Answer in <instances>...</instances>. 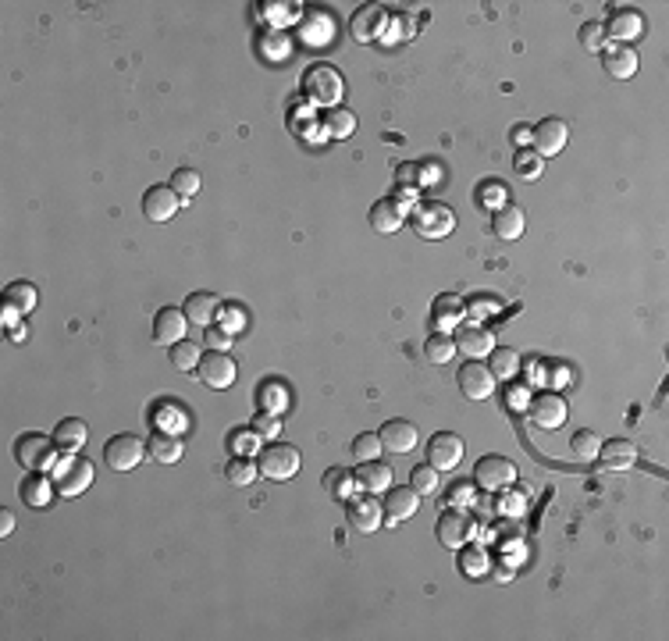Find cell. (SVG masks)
Wrapping results in <instances>:
<instances>
[{
    "instance_id": "55",
    "label": "cell",
    "mask_w": 669,
    "mask_h": 641,
    "mask_svg": "<svg viewBox=\"0 0 669 641\" xmlns=\"http://www.w3.org/2000/svg\"><path fill=\"white\" fill-rule=\"evenodd\" d=\"M14 524H18L14 513H11V509H0V538H7V534L14 531Z\"/></svg>"
},
{
    "instance_id": "33",
    "label": "cell",
    "mask_w": 669,
    "mask_h": 641,
    "mask_svg": "<svg viewBox=\"0 0 669 641\" xmlns=\"http://www.w3.org/2000/svg\"><path fill=\"white\" fill-rule=\"evenodd\" d=\"M321 484H324V491H328L331 499H339V502H349V499H353V495L360 491V484H356V474H353V471H342V467H331V471H324Z\"/></svg>"
},
{
    "instance_id": "45",
    "label": "cell",
    "mask_w": 669,
    "mask_h": 641,
    "mask_svg": "<svg viewBox=\"0 0 669 641\" xmlns=\"http://www.w3.org/2000/svg\"><path fill=\"white\" fill-rule=\"evenodd\" d=\"M409 488H413L416 495H434V491L442 488V471H434L431 464L413 467V474H409Z\"/></svg>"
},
{
    "instance_id": "41",
    "label": "cell",
    "mask_w": 669,
    "mask_h": 641,
    "mask_svg": "<svg viewBox=\"0 0 669 641\" xmlns=\"http://www.w3.org/2000/svg\"><path fill=\"white\" fill-rule=\"evenodd\" d=\"M385 446H382V435L378 432H364L353 439V460L356 464H371V460H382Z\"/></svg>"
},
{
    "instance_id": "32",
    "label": "cell",
    "mask_w": 669,
    "mask_h": 641,
    "mask_svg": "<svg viewBox=\"0 0 669 641\" xmlns=\"http://www.w3.org/2000/svg\"><path fill=\"white\" fill-rule=\"evenodd\" d=\"M356 484H360L364 491H371V495H385V491L392 488V467H389V464H378V460L360 464Z\"/></svg>"
},
{
    "instance_id": "52",
    "label": "cell",
    "mask_w": 669,
    "mask_h": 641,
    "mask_svg": "<svg viewBox=\"0 0 669 641\" xmlns=\"http://www.w3.org/2000/svg\"><path fill=\"white\" fill-rule=\"evenodd\" d=\"M203 346H207V349H214V353H225V349L232 346V335H228L225 328H214V324H210V328H207V335H203Z\"/></svg>"
},
{
    "instance_id": "7",
    "label": "cell",
    "mask_w": 669,
    "mask_h": 641,
    "mask_svg": "<svg viewBox=\"0 0 669 641\" xmlns=\"http://www.w3.org/2000/svg\"><path fill=\"white\" fill-rule=\"evenodd\" d=\"M456 381H459V392H463L470 403L492 399V396H495V385H499L495 374L488 371V363H481V360H467V363L459 367Z\"/></svg>"
},
{
    "instance_id": "9",
    "label": "cell",
    "mask_w": 669,
    "mask_h": 641,
    "mask_svg": "<svg viewBox=\"0 0 669 641\" xmlns=\"http://www.w3.org/2000/svg\"><path fill=\"white\" fill-rule=\"evenodd\" d=\"M196 374H200V381H203L207 389L221 392V389H232V385H236L239 367H236V360H232L228 353H214V349H210V353H203Z\"/></svg>"
},
{
    "instance_id": "51",
    "label": "cell",
    "mask_w": 669,
    "mask_h": 641,
    "mask_svg": "<svg viewBox=\"0 0 669 641\" xmlns=\"http://www.w3.org/2000/svg\"><path fill=\"white\" fill-rule=\"evenodd\" d=\"M488 567H492V560H488L481 549H477V552H467V556L459 560V570H463V574H470L474 581H477L481 574H488Z\"/></svg>"
},
{
    "instance_id": "30",
    "label": "cell",
    "mask_w": 669,
    "mask_h": 641,
    "mask_svg": "<svg viewBox=\"0 0 669 641\" xmlns=\"http://www.w3.org/2000/svg\"><path fill=\"white\" fill-rule=\"evenodd\" d=\"M602 64H605V72L613 75V79H634L638 75V54L630 50V47H609L605 54H602Z\"/></svg>"
},
{
    "instance_id": "2",
    "label": "cell",
    "mask_w": 669,
    "mask_h": 641,
    "mask_svg": "<svg viewBox=\"0 0 669 641\" xmlns=\"http://www.w3.org/2000/svg\"><path fill=\"white\" fill-rule=\"evenodd\" d=\"M303 97L310 100V104H317V107H324V111H331V107H342V97H346V82H342V75H339V68H331V64H313V68H306L303 72Z\"/></svg>"
},
{
    "instance_id": "37",
    "label": "cell",
    "mask_w": 669,
    "mask_h": 641,
    "mask_svg": "<svg viewBox=\"0 0 669 641\" xmlns=\"http://www.w3.org/2000/svg\"><path fill=\"white\" fill-rule=\"evenodd\" d=\"M4 303L14 307V311L25 318V314L36 307V286H32V282H11V286L4 289Z\"/></svg>"
},
{
    "instance_id": "15",
    "label": "cell",
    "mask_w": 669,
    "mask_h": 641,
    "mask_svg": "<svg viewBox=\"0 0 669 641\" xmlns=\"http://www.w3.org/2000/svg\"><path fill=\"white\" fill-rule=\"evenodd\" d=\"M178 207H182V200L175 196L171 185H150L146 196H142V214H146L153 225L171 221V218L178 214Z\"/></svg>"
},
{
    "instance_id": "21",
    "label": "cell",
    "mask_w": 669,
    "mask_h": 641,
    "mask_svg": "<svg viewBox=\"0 0 669 641\" xmlns=\"http://www.w3.org/2000/svg\"><path fill=\"white\" fill-rule=\"evenodd\" d=\"M641 32H645V18L638 11H616L605 25V39H613L616 47H630Z\"/></svg>"
},
{
    "instance_id": "20",
    "label": "cell",
    "mask_w": 669,
    "mask_h": 641,
    "mask_svg": "<svg viewBox=\"0 0 669 641\" xmlns=\"http://www.w3.org/2000/svg\"><path fill=\"white\" fill-rule=\"evenodd\" d=\"M18 495H21V502L32 506V509H47L50 499L57 495V484H54V478H47V471H29V474L21 478V484H18Z\"/></svg>"
},
{
    "instance_id": "42",
    "label": "cell",
    "mask_w": 669,
    "mask_h": 641,
    "mask_svg": "<svg viewBox=\"0 0 669 641\" xmlns=\"http://www.w3.org/2000/svg\"><path fill=\"white\" fill-rule=\"evenodd\" d=\"M167 356H171V367L175 371H196L200 367V360H203V349L200 346H193V342H178V346H171L167 349Z\"/></svg>"
},
{
    "instance_id": "13",
    "label": "cell",
    "mask_w": 669,
    "mask_h": 641,
    "mask_svg": "<svg viewBox=\"0 0 669 641\" xmlns=\"http://www.w3.org/2000/svg\"><path fill=\"white\" fill-rule=\"evenodd\" d=\"M459 460H463V439L459 435H452V432L431 435V442H427V464L434 471H456Z\"/></svg>"
},
{
    "instance_id": "11",
    "label": "cell",
    "mask_w": 669,
    "mask_h": 641,
    "mask_svg": "<svg viewBox=\"0 0 669 641\" xmlns=\"http://www.w3.org/2000/svg\"><path fill=\"white\" fill-rule=\"evenodd\" d=\"M566 140H570V129L562 118H545L537 122L535 132H531V150L537 158H555L566 150Z\"/></svg>"
},
{
    "instance_id": "46",
    "label": "cell",
    "mask_w": 669,
    "mask_h": 641,
    "mask_svg": "<svg viewBox=\"0 0 669 641\" xmlns=\"http://www.w3.org/2000/svg\"><path fill=\"white\" fill-rule=\"evenodd\" d=\"M477 203H481V207H488V210L495 214L499 207H506V203H510V192H506V185H502V182L488 178L485 185H477Z\"/></svg>"
},
{
    "instance_id": "43",
    "label": "cell",
    "mask_w": 669,
    "mask_h": 641,
    "mask_svg": "<svg viewBox=\"0 0 669 641\" xmlns=\"http://www.w3.org/2000/svg\"><path fill=\"white\" fill-rule=\"evenodd\" d=\"M513 171H517V178H524V182H537L541 171H545V158H537L531 147H520L517 158H513Z\"/></svg>"
},
{
    "instance_id": "12",
    "label": "cell",
    "mask_w": 669,
    "mask_h": 641,
    "mask_svg": "<svg viewBox=\"0 0 669 641\" xmlns=\"http://www.w3.org/2000/svg\"><path fill=\"white\" fill-rule=\"evenodd\" d=\"M389 25V7L385 4H367L353 14V39L356 43H382Z\"/></svg>"
},
{
    "instance_id": "49",
    "label": "cell",
    "mask_w": 669,
    "mask_h": 641,
    "mask_svg": "<svg viewBox=\"0 0 669 641\" xmlns=\"http://www.w3.org/2000/svg\"><path fill=\"white\" fill-rule=\"evenodd\" d=\"M253 435L264 439V442H274V439L281 435V417H274V414H257V417H253Z\"/></svg>"
},
{
    "instance_id": "34",
    "label": "cell",
    "mask_w": 669,
    "mask_h": 641,
    "mask_svg": "<svg viewBox=\"0 0 669 641\" xmlns=\"http://www.w3.org/2000/svg\"><path fill=\"white\" fill-rule=\"evenodd\" d=\"M321 129H324L328 140H349L356 132V115L346 111V107H331V111H324Z\"/></svg>"
},
{
    "instance_id": "54",
    "label": "cell",
    "mask_w": 669,
    "mask_h": 641,
    "mask_svg": "<svg viewBox=\"0 0 669 641\" xmlns=\"http://www.w3.org/2000/svg\"><path fill=\"white\" fill-rule=\"evenodd\" d=\"M470 499H474V488H470V484H456V488H452V506H467Z\"/></svg>"
},
{
    "instance_id": "31",
    "label": "cell",
    "mask_w": 669,
    "mask_h": 641,
    "mask_svg": "<svg viewBox=\"0 0 669 641\" xmlns=\"http://www.w3.org/2000/svg\"><path fill=\"white\" fill-rule=\"evenodd\" d=\"M146 453H150V460H153V464H178V460H182V453H185V446H182V439H178V435L157 432V435H150Z\"/></svg>"
},
{
    "instance_id": "6",
    "label": "cell",
    "mask_w": 669,
    "mask_h": 641,
    "mask_svg": "<svg viewBox=\"0 0 669 641\" xmlns=\"http://www.w3.org/2000/svg\"><path fill=\"white\" fill-rule=\"evenodd\" d=\"M299 36L306 47L321 50V47H331L335 36H339V18L328 11V7H310L303 18H299Z\"/></svg>"
},
{
    "instance_id": "24",
    "label": "cell",
    "mask_w": 669,
    "mask_h": 641,
    "mask_svg": "<svg viewBox=\"0 0 669 641\" xmlns=\"http://www.w3.org/2000/svg\"><path fill=\"white\" fill-rule=\"evenodd\" d=\"M492 349H495V338H492L488 328H477V324L459 328V335H456V353H467L470 360H485Z\"/></svg>"
},
{
    "instance_id": "3",
    "label": "cell",
    "mask_w": 669,
    "mask_h": 641,
    "mask_svg": "<svg viewBox=\"0 0 669 641\" xmlns=\"http://www.w3.org/2000/svg\"><path fill=\"white\" fill-rule=\"evenodd\" d=\"M50 474H54V484H57V495H64V499L82 495L93 484V478H97L93 464L86 457H79V453H68L64 460H57Z\"/></svg>"
},
{
    "instance_id": "25",
    "label": "cell",
    "mask_w": 669,
    "mask_h": 641,
    "mask_svg": "<svg viewBox=\"0 0 669 641\" xmlns=\"http://www.w3.org/2000/svg\"><path fill=\"white\" fill-rule=\"evenodd\" d=\"M598 460L605 471H630L638 464V446L630 439H613V442H602L598 449Z\"/></svg>"
},
{
    "instance_id": "40",
    "label": "cell",
    "mask_w": 669,
    "mask_h": 641,
    "mask_svg": "<svg viewBox=\"0 0 669 641\" xmlns=\"http://www.w3.org/2000/svg\"><path fill=\"white\" fill-rule=\"evenodd\" d=\"M257 474H261V467H257L250 457H232V460L225 464V478L232 481L236 488H250V484L257 481Z\"/></svg>"
},
{
    "instance_id": "19",
    "label": "cell",
    "mask_w": 669,
    "mask_h": 641,
    "mask_svg": "<svg viewBox=\"0 0 669 641\" xmlns=\"http://www.w3.org/2000/svg\"><path fill=\"white\" fill-rule=\"evenodd\" d=\"M385 524L389 527H396V524H402V520H409L416 509H420V495L406 484V488H399V484H392L389 491H385Z\"/></svg>"
},
{
    "instance_id": "26",
    "label": "cell",
    "mask_w": 669,
    "mask_h": 641,
    "mask_svg": "<svg viewBox=\"0 0 669 641\" xmlns=\"http://www.w3.org/2000/svg\"><path fill=\"white\" fill-rule=\"evenodd\" d=\"M463 314H467V303L459 296H438L434 307H431V324H434V331L449 335L463 324Z\"/></svg>"
},
{
    "instance_id": "10",
    "label": "cell",
    "mask_w": 669,
    "mask_h": 641,
    "mask_svg": "<svg viewBox=\"0 0 669 641\" xmlns=\"http://www.w3.org/2000/svg\"><path fill=\"white\" fill-rule=\"evenodd\" d=\"M146 457V442H139L135 435H115L107 446H104V460L111 471L125 474V471H135Z\"/></svg>"
},
{
    "instance_id": "16",
    "label": "cell",
    "mask_w": 669,
    "mask_h": 641,
    "mask_svg": "<svg viewBox=\"0 0 669 641\" xmlns=\"http://www.w3.org/2000/svg\"><path fill=\"white\" fill-rule=\"evenodd\" d=\"M349 524L364 534L378 531L385 524V506L378 502V495H353L349 499Z\"/></svg>"
},
{
    "instance_id": "17",
    "label": "cell",
    "mask_w": 669,
    "mask_h": 641,
    "mask_svg": "<svg viewBox=\"0 0 669 641\" xmlns=\"http://www.w3.org/2000/svg\"><path fill=\"white\" fill-rule=\"evenodd\" d=\"M434 534H438L442 549H463V545L470 542V534H474V524H470L459 509H449V506H445V513H442Z\"/></svg>"
},
{
    "instance_id": "39",
    "label": "cell",
    "mask_w": 669,
    "mask_h": 641,
    "mask_svg": "<svg viewBox=\"0 0 669 641\" xmlns=\"http://www.w3.org/2000/svg\"><path fill=\"white\" fill-rule=\"evenodd\" d=\"M598 449H602V439L591 432V428H580L573 439H570V453L580 460V464H591L598 460Z\"/></svg>"
},
{
    "instance_id": "5",
    "label": "cell",
    "mask_w": 669,
    "mask_h": 641,
    "mask_svg": "<svg viewBox=\"0 0 669 641\" xmlns=\"http://www.w3.org/2000/svg\"><path fill=\"white\" fill-rule=\"evenodd\" d=\"M299 464H303V457H299V449L288 446V442H270L268 449L261 453V460H257L261 474L270 481L296 478V474H299Z\"/></svg>"
},
{
    "instance_id": "48",
    "label": "cell",
    "mask_w": 669,
    "mask_h": 641,
    "mask_svg": "<svg viewBox=\"0 0 669 641\" xmlns=\"http://www.w3.org/2000/svg\"><path fill=\"white\" fill-rule=\"evenodd\" d=\"M409 32H413V21H409L406 14H396V18H389L382 43H385V47H392V43H406V39H409Z\"/></svg>"
},
{
    "instance_id": "22",
    "label": "cell",
    "mask_w": 669,
    "mask_h": 641,
    "mask_svg": "<svg viewBox=\"0 0 669 641\" xmlns=\"http://www.w3.org/2000/svg\"><path fill=\"white\" fill-rule=\"evenodd\" d=\"M382 446L389 449V453H396V457H402V453H413L416 449V442H420V432L409 424V421H389L382 432Z\"/></svg>"
},
{
    "instance_id": "38",
    "label": "cell",
    "mask_w": 669,
    "mask_h": 641,
    "mask_svg": "<svg viewBox=\"0 0 669 641\" xmlns=\"http://www.w3.org/2000/svg\"><path fill=\"white\" fill-rule=\"evenodd\" d=\"M424 356H427V363H449L452 356H456V338L452 335H442V331H434L427 342H424Z\"/></svg>"
},
{
    "instance_id": "8",
    "label": "cell",
    "mask_w": 669,
    "mask_h": 641,
    "mask_svg": "<svg viewBox=\"0 0 669 641\" xmlns=\"http://www.w3.org/2000/svg\"><path fill=\"white\" fill-rule=\"evenodd\" d=\"M474 481H477V488H485V491H506L513 481H517V464L510 460V457H481L477 460V467H474Z\"/></svg>"
},
{
    "instance_id": "18",
    "label": "cell",
    "mask_w": 669,
    "mask_h": 641,
    "mask_svg": "<svg viewBox=\"0 0 669 641\" xmlns=\"http://www.w3.org/2000/svg\"><path fill=\"white\" fill-rule=\"evenodd\" d=\"M185 328H189L185 311H178V307H164V311L153 318V342L171 349V346L185 342Z\"/></svg>"
},
{
    "instance_id": "44",
    "label": "cell",
    "mask_w": 669,
    "mask_h": 641,
    "mask_svg": "<svg viewBox=\"0 0 669 641\" xmlns=\"http://www.w3.org/2000/svg\"><path fill=\"white\" fill-rule=\"evenodd\" d=\"M167 185L175 189V196H178L182 203H189V200L200 192V171H193V167H178V171L171 175Z\"/></svg>"
},
{
    "instance_id": "23",
    "label": "cell",
    "mask_w": 669,
    "mask_h": 641,
    "mask_svg": "<svg viewBox=\"0 0 669 641\" xmlns=\"http://www.w3.org/2000/svg\"><path fill=\"white\" fill-rule=\"evenodd\" d=\"M524 228H527V218H524V210H520L513 200L492 214V235H499V239H506V243L520 239Z\"/></svg>"
},
{
    "instance_id": "4",
    "label": "cell",
    "mask_w": 669,
    "mask_h": 641,
    "mask_svg": "<svg viewBox=\"0 0 669 641\" xmlns=\"http://www.w3.org/2000/svg\"><path fill=\"white\" fill-rule=\"evenodd\" d=\"M57 442H50L47 435L39 432H25L18 442H14V460L25 467V471H54L57 464Z\"/></svg>"
},
{
    "instance_id": "27",
    "label": "cell",
    "mask_w": 669,
    "mask_h": 641,
    "mask_svg": "<svg viewBox=\"0 0 669 641\" xmlns=\"http://www.w3.org/2000/svg\"><path fill=\"white\" fill-rule=\"evenodd\" d=\"M402 221H406V210H402L392 196H385V200H378V203L371 207V228H374L378 235H392V232H399Z\"/></svg>"
},
{
    "instance_id": "53",
    "label": "cell",
    "mask_w": 669,
    "mask_h": 641,
    "mask_svg": "<svg viewBox=\"0 0 669 641\" xmlns=\"http://www.w3.org/2000/svg\"><path fill=\"white\" fill-rule=\"evenodd\" d=\"M296 7H299V4H264V11H268L270 18H274V25H278V21H288V18H296Z\"/></svg>"
},
{
    "instance_id": "50",
    "label": "cell",
    "mask_w": 669,
    "mask_h": 641,
    "mask_svg": "<svg viewBox=\"0 0 669 641\" xmlns=\"http://www.w3.org/2000/svg\"><path fill=\"white\" fill-rule=\"evenodd\" d=\"M218 314H221V328H225L228 335H236V331H243V328H246V311H243V307H236V303H225Z\"/></svg>"
},
{
    "instance_id": "29",
    "label": "cell",
    "mask_w": 669,
    "mask_h": 641,
    "mask_svg": "<svg viewBox=\"0 0 669 641\" xmlns=\"http://www.w3.org/2000/svg\"><path fill=\"white\" fill-rule=\"evenodd\" d=\"M54 442H57V449H64V453H79V449L90 442V428H86V421H79V417H64V421L54 428Z\"/></svg>"
},
{
    "instance_id": "28",
    "label": "cell",
    "mask_w": 669,
    "mask_h": 641,
    "mask_svg": "<svg viewBox=\"0 0 669 641\" xmlns=\"http://www.w3.org/2000/svg\"><path fill=\"white\" fill-rule=\"evenodd\" d=\"M185 318H189V324H200V328H210L214 324V318H218V311H221V303H218V296L214 293H189V300H185Z\"/></svg>"
},
{
    "instance_id": "47",
    "label": "cell",
    "mask_w": 669,
    "mask_h": 641,
    "mask_svg": "<svg viewBox=\"0 0 669 641\" xmlns=\"http://www.w3.org/2000/svg\"><path fill=\"white\" fill-rule=\"evenodd\" d=\"M605 25L602 21H588V25H580V47L588 50V54H602L605 50Z\"/></svg>"
},
{
    "instance_id": "36",
    "label": "cell",
    "mask_w": 669,
    "mask_h": 641,
    "mask_svg": "<svg viewBox=\"0 0 669 641\" xmlns=\"http://www.w3.org/2000/svg\"><path fill=\"white\" fill-rule=\"evenodd\" d=\"M257 403H261V414H274V417H281V414L288 410V389H285L278 378H270V381L261 385Z\"/></svg>"
},
{
    "instance_id": "56",
    "label": "cell",
    "mask_w": 669,
    "mask_h": 641,
    "mask_svg": "<svg viewBox=\"0 0 669 641\" xmlns=\"http://www.w3.org/2000/svg\"><path fill=\"white\" fill-rule=\"evenodd\" d=\"M510 399H513V403H517V406H513V410H524V406H527V403H531V399H527V392H524V389H513V392H510Z\"/></svg>"
},
{
    "instance_id": "35",
    "label": "cell",
    "mask_w": 669,
    "mask_h": 641,
    "mask_svg": "<svg viewBox=\"0 0 669 641\" xmlns=\"http://www.w3.org/2000/svg\"><path fill=\"white\" fill-rule=\"evenodd\" d=\"M520 353L517 349H492L488 353V371L495 374V381H513L520 374Z\"/></svg>"
},
{
    "instance_id": "14",
    "label": "cell",
    "mask_w": 669,
    "mask_h": 641,
    "mask_svg": "<svg viewBox=\"0 0 669 641\" xmlns=\"http://www.w3.org/2000/svg\"><path fill=\"white\" fill-rule=\"evenodd\" d=\"M527 410H531V421H535L537 428H545V432L562 428L566 417H570L566 399H562L559 392H541V396H535V399L527 403Z\"/></svg>"
},
{
    "instance_id": "1",
    "label": "cell",
    "mask_w": 669,
    "mask_h": 641,
    "mask_svg": "<svg viewBox=\"0 0 669 641\" xmlns=\"http://www.w3.org/2000/svg\"><path fill=\"white\" fill-rule=\"evenodd\" d=\"M409 228L413 235L427 239V243H438V239H449L452 228H456V214L449 203L442 200H416L409 207Z\"/></svg>"
}]
</instances>
